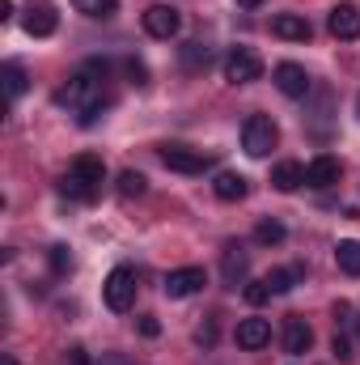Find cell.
<instances>
[{
  "label": "cell",
  "instance_id": "2e32d148",
  "mask_svg": "<svg viewBox=\"0 0 360 365\" xmlns=\"http://www.w3.org/2000/svg\"><path fill=\"white\" fill-rule=\"evenodd\" d=\"M271 34H275V38H288V43H309V38H314V26H309L301 13H280V17L271 21Z\"/></svg>",
  "mask_w": 360,
  "mask_h": 365
},
{
  "label": "cell",
  "instance_id": "ac0fdd59",
  "mask_svg": "<svg viewBox=\"0 0 360 365\" xmlns=\"http://www.w3.org/2000/svg\"><path fill=\"white\" fill-rule=\"evenodd\" d=\"M301 182H305V166H301V162H275V166H271V187H275V191L288 195V191H297Z\"/></svg>",
  "mask_w": 360,
  "mask_h": 365
},
{
  "label": "cell",
  "instance_id": "8fae6325",
  "mask_svg": "<svg viewBox=\"0 0 360 365\" xmlns=\"http://www.w3.org/2000/svg\"><path fill=\"white\" fill-rule=\"evenodd\" d=\"M327 30L339 38V43H352V38H360V9L356 4H335L331 13H327Z\"/></svg>",
  "mask_w": 360,
  "mask_h": 365
},
{
  "label": "cell",
  "instance_id": "d4e9b609",
  "mask_svg": "<svg viewBox=\"0 0 360 365\" xmlns=\"http://www.w3.org/2000/svg\"><path fill=\"white\" fill-rule=\"evenodd\" d=\"M144 191H149V179H144L140 170H123V175H119V195H123V200H136V195H144Z\"/></svg>",
  "mask_w": 360,
  "mask_h": 365
},
{
  "label": "cell",
  "instance_id": "3957f363",
  "mask_svg": "<svg viewBox=\"0 0 360 365\" xmlns=\"http://www.w3.org/2000/svg\"><path fill=\"white\" fill-rule=\"evenodd\" d=\"M102 302H106L115 314H127V310L136 306V268H127V264L110 268V276L102 280Z\"/></svg>",
  "mask_w": 360,
  "mask_h": 365
},
{
  "label": "cell",
  "instance_id": "52a82bcc",
  "mask_svg": "<svg viewBox=\"0 0 360 365\" xmlns=\"http://www.w3.org/2000/svg\"><path fill=\"white\" fill-rule=\"evenodd\" d=\"M263 77V60L250 51V47H233L229 56H225V81L229 86H250V81H259Z\"/></svg>",
  "mask_w": 360,
  "mask_h": 365
},
{
  "label": "cell",
  "instance_id": "f546056e",
  "mask_svg": "<svg viewBox=\"0 0 360 365\" xmlns=\"http://www.w3.org/2000/svg\"><path fill=\"white\" fill-rule=\"evenodd\" d=\"M195 344H203V349H212V344H216V323H212V319H208L203 327H195Z\"/></svg>",
  "mask_w": 360,
  "mask_h": 365
},
{
  "label": "cell",
  "instance_id": "9c48e42d",
  "mask_svg": "<svg viewBox=\"0 0 360 365\" xmlns=\"http://www.w3.org/2000/svg\"><path fill=\"white\" fill-rule=\"evenodd\" d=\"M246 276H250V251L242 242H225V251H221V280H225V289L246 284Z\"/></svg>",
  "mask_w": 360,
  "mask_h": 365
},
{
  "label": "cell",
  "instance_id": "9a60e30c",
  "mask_svg": "<svg viewBox=\"0 0 360 365\" xmlns=\"http://www.w3.org/2000/svg\"><path fill=\"white\" fill-rule=\"evenodd\" d=\"M233 340H238V349L255 353V349L271 344V323H268V319H242V323H238V331H233Z\"/></svg>",
  "mask_w": 360,
  "mask_h": 365
},
{
  "label": "cell",
  "instance_id": "30bf717a",
  "mask_svg": "<svg viewBox=\"0 0 360 365\" xmlns=\"http://www.w3.org/2000/svg\"><path fill=\"white\" fill-rule=\"evenodd\" d=\"M21 26H26V34H30V38H51V34H55V26H60V17H55V9H51L47 0H30V9H26Z\"/></svg>",
  "mask_w": 360,
  "mask_h": 365
},
{
  "label": "cell",
  "instance_id": "d6a6232c",
  "mask_svg": "<svg viewBox=\"0 0 360 365\" xmlns=\"http://www.w3.org/2000/svg\"><path fill=\"white\" fill-rule=\"evenodd\" d=\"M13 17V0H0V21H9Z\"/></svg>",
  "mask_w": 360,
  "mask_h": 365
},
{
  "label": "cell",
  "instance_id": "8d00e7d4",
  "mask_svg": "<svg viewBox=\"0 0 360 365\" xmlns=\"http://www.w3.org/2000/svg\"><path fill=\"white\" fill-rule=\"evenodd\" d=\"M356 115H360V98H356Z\"/></svg>",
  "mask_w": 360,
  "mask_h": 365
},
{
  "label": "cell",
  "instance_id": "603a6c76",
  "mask_svg": "<svg viewBox=\"0 0 360 365\" xmlns=\"http://www.w3.org/2000/svg\"><path fill=\"white\" fill-rule=\"evenodd\" d=\"M73 9L93 17V21H110L119 13V0H73Z\"/></svg>",
  "mask_w": 360,
  "mask_h": 365
},
{
  "label": "cell",
  "instance_id": "7402d4cb",
  "mask_svg": "<svg viewBox=\"0 0 360 365\" xmlns=\"http://www.w3.org/2000/svg\"><path fill=\"white\" fill-rule=\"evenodd\" d=\"M288 238V230H284V221H275V217H263L259 225H255V242L259 247H280Z\"/></svg>",
  "mask_w": 360,
  "mask_h": 365
},
{
  "label": "cell",
  "instance_id": "6da1fadb",
  "mask_svg": "<svg viewBox=\"0 0 360 365\" xmlns=\"http://www.w3.org/2000/svg\"><path fill=\"white\" fill-rule=\"evenodd\" d=\"M106 73H110V64L106 60H90L64 90L55 93V102L60 106H73L77 110V123L81 128H90L97 123V115H102V106H106V93H102V81H106Z\"/></svg>",
  "mask_w": 360,
  "mask_h": 365
},
{
  "label": "cell",
  "instance_id": "5b68a950",
  "mask_svg": "<svg viewBox=\"0 0 360 365\" xmlns=\"http://www.w3.org/2000/svg\"><path fill=\"white\" fill-rule=\"evenodd\" d=\"M162 162H166L170 170H179V175H203L216 158H212V153H203V149L179 145V140H166V145H162Z\"/></svg>",
  "mask_w": 360,
  "mask_h": 365
},
{
  "label": "cell",
  "instance_id": "d590c367",
  "mask_svg": "<svg viewBox=\"0 0 360 365\" xmlns=\"http://www.w3.org/2000/svg\"><path fill=\"white\" fill-rule=\"evenodd\" d=\"M0 365H17V357H9V353H4V357H0Z\"/></svg>",
  "mask_w": 360,
  "mask_h": 365
},
{
  "label": "cell",
  "instance_id": "7a4b0ae2",
  "mask_svg": "<svg viewBox=\"0 0 360 365\" xmlns=\"http://www.w3.org/2000/svg\"><path fill=\"white\" fill-rule=\"evenodd\" d=\"M102 182H106V162L97 153H77L68 175L60 179V191L73 195V200H93L102 191Z\"/></svg>",
  "mask_w": 360,
  "mask_h": 365
},
{
  "label": "cell",
  "instance_id": "7c38bea8",
  "mask_svg": "<svg viewBox=\"0 0 360 365\" xmlns=\"http://www.w3.org/2000/svg\"><path fill=\"white\" fill-rule=\"evenodd\" d=\"M339 179H344V162H339V158H331V153H318V158L305 166V187L327 191V187H335Z\"/></svg>",
  "mask_w": 360,
  "mask_h": 365
},
{
  "label": "cell",
  "instance_id": "74e56055",
  "mask_svg": "<svg viewBox=\"0 0 360 365\" xmlns=\"http://www.w3.org/2000/svg\"><path fill=\"white\" fill-rule=\"evenodd\" d=\"M356 327H360V323H356Z\"/></svg>",
  "mask_w": 360,
  "mask_h": 365
},
{
  "label": "cell",
  "instance_id": "e0dca14e",
  "mask_svg": "<svg viewBox=\"0 0 360 365\" xmlns=\"http://www.w3.org/2000/svg\"><path fill=\"white\" fill-rule=\"evenodd\" d=\"M212 191H216V200H225V204H238V200H246L250 182L242 179L238 170H221V175L212 179Z\"/></svg>",
  "mask_w": 360,
  "mask_h": 365
},
{
  "label": "cell",
  "instance_id": "44dd1931",
  "mask_svg": "<svg viewBox=\"0 0 360 365\" xmlns=\"http://www.w3.org/2000/svg\"><path fill=\"white\" fill-rule=\"evenodd\" d=\"M0 81H4V98L13 102V98H21L26 86H30V77H26V68L17 64V60H9L4 68H0Z\"/></svg>",
  "mask_w": 360,
  "mask_h": 365
},
{
  "label": "cell",
  "instance_id": "83f0119b",
  "mask_svg": "<svg viewBox=\"0 0 360 365\" xmlns=\"http://www.w3.org/2000/svg\"><path fill=\"white\" fill-rule=\"evenodd\" d=\"M47 259H51V272H68V268H73V255H68V247H51V255H47Z\"/></svg>",
  "mask_w": 360,
  "mask_h": 365
},
{
  "label": "cell",
  "instance_id": "484cf974",
  "mask_svg": "<svg viewBox=\"0 0 360 365\" xmlns=\"http://www.w3.org/2000/svg\"><path fill=\"white\" fill-rule=\"evenodd\" d=\"M242 297H246L250 306H268V302H271V284H268V276H263V280H246Z\"/></svg>",
  "mask_w": 360,
  "mask_h": 365
},
{
  "label": "cell",
  "instance_id": "cb8c5ba5",
  "mask_svg": "<svg viewBox=\"0 0 360 365\" xmlns=\"http://www.w3.org/2000/svg\"><path fill=\"white\" fill-rule=\"evenodd\" d=\"M297 280H305V268H301V264H292V268H275V272L268 276L271 293H288Z\"/></svg>",
  "mask_w": 360,
  "mask_h": 365
},
{
  "label": "cell",
  "instance_id": "f1b7e54d",
  "mask_svg": "<svg viewBox=\"0 0 360 365\" xmlns=\"http://www.w3.org/2000/svg\"><path fill=\"white\" fill-rule=\"evenodd\" d=\"M136 331H140L144 340H157V336H162V323H157L153 314H140V319H136Z\"/></svg>",
  "mask_w": 360,
  "mask_h": 365
},
{
  "label": "cell",
  "instance_id": "5bb4252c",
  "mask_svg": "<svg viewBox=\"0 0 360 365\" xmlns=\"http://www.w3.org/2000/svg\"><path fill=\"white\" fill-rule=\"evenodd\" d=\"M314 349V327L301 319V314H292L288 323H284V353L288 357H305Z\"/></svg>",
  "mask_w": 360,
  "mask_h": 365
},
{
  "label": "cell",
  "instance_id": "4fadbf2b",
  "mask_svg": "<svg viewBox=\"0 0 360 365\" xmlns=\"http://www.w3.org/2000/svg\"><path fill=\"white\" fill-rule=\"evenodd\" d=\"M203 284H208L203 268H174V272L166 276V297H174V302H182V297H195Z\"/></svg>",
  "mask_w": 360,
  "mask_h": 365
},
{
  "label": "cell",
  "instance_id": "d6986e66",
  "mask_svg": "<svg viewBox=\"0 0 360 365\" xmlns=\"http://www.w3.org/2000/svg\"><path fill=\"white\" fill-rule=\"evenodd\" d=\"M335 268H339L344 276H360V242L356 238L335 242Z\"/></svg>",
  "mask_w": 360,
  "mask_h": 365
},
{
  "label": "cell",
  "instance_id": "ba28073f",
  "mask_svg": "<svg viewBox=\"0 0 360 365\" xmlns=\"http://www.w3.org/2000/svg\"><path fill=\"white\" fill-rule=\"evenodd\" d=\"M271 81H275V90L284 93V98H309V90H314L309 73H305L301 64H292V60L275 64V68H271Z\"/></svg>",
  "mask_w": 360,
  "mask_h": 365
},
{
  "label": "cell",
  "instance_id": "4dcf8cb0",
  "mask_svg": "<svg viewBox=\"0 0 360 365\" xmlns=\"http://www.w3.org/2000/svg\"><path fill=\"white\" fill-rule=\"evenodd\" d=\"M331 353H335L339 361H348V357H352V344H348V340H344V336L335 331V340H331Z\"/></svg>",
  "mask_w": 360,
  "mask_h": 365
},
{
  "label": "cell",
  "instance_id": "4316f807",
  "mask_svg": "<svg viewBox=\"0 0 360 365\" xmlns=\"http://www.w3.org/2000/svg\"><path fill=\"white\" fill-rule=\"evenodd\" d=\"M123 73H127L132 86H149V68H144L140 60H123Z\"/></svg>",
  "mask_w": 360,
  "mask_h": 365
},
{
  "label": "cell",
  "instance_id": "277c9868",
  "mask_svg": "<svg viewBox=\"0 0 360 365\" xmlns=\"http://www.w3.org/2000/svg\"><path fill=\"white\" fill-rule=\"evenodd\" d=\"M275 140H280V128H275L271 115H250L242 123V149L250 158H268L271 149H275Z\"/></svg>",
  "mask_w": 360,
  "mask_h": 365
},
{
  "label": "cell",
  "instance_id": "8992f818",
  "mask_svg": "<svg viewBox=\"0 0 360 365\" xmlns=\"http://www.w3.org/2000/svg\"><path fill=\"white\" fill-rule=\"evenodd\" d=\"M140 26H144V34H149V38L170 43V38H179L182 17H179V9H174V4H149V9H144V17H140Z\"/></svg>",
  "mask_w": 360,
  "mask_h": 365
},
{
  "label": "cell",
  "instance_id": "ffe728a7",
  "mask_svg": "<svg viewBox=\"0 0 360 365\" xmlns=\"http://www.w3.org/2000/svg\"><path fill=\"white\" fill-rule=\"evenodd\" d=\"M179 64L186 68V73L208 68V64H212V47H203V43H182L179 47Z\"/></svg>",
  "mask_w": 360,
  "mask_h": 365
},
{
  "label": "cell",
  "instance_id": "e575fe53",
  "mask_svg": "<svg viewBox=\"0 0 360 365\" xmlns=\"http://www.w3.org/2000/svg\"><path fill=\"white\" fill-rule=\"evenodd\" d=\"M238 4H242V9H259L263 0H238Z\"/></svg>",
  "mask_w": 360,
  "mask_h": 365
},
{
  "label": "cell",
  "instance_id": "1f68e13d",
  "mask_svg": "<svg viewBox=\"0 0 360 365\" xmlns=\"http://www.w3.org/2000/svg\"><path fill=\"white\" fill-rule=\"evenodd\" d=\"M68 361L73 365H93L90 357H85V349H68Z\"/></svg>",
  "mask_w": 360,
  "mask_h": 365
},
{
  "label": "cell",
  "instance_id": "836d02e7",
  "mask_svg": "<svg viewBox=\"0 0 360 365\" xmlns=\"http://www.w3.org/2000/svg\"><path fill=\"white\" fill-rule=\"evenodd\" d=\"M97 365H127V357H106V353H102V361Z\"/></svg>",
  "mask_w": 360,
  "mask_h": 365
}]
</instances>
